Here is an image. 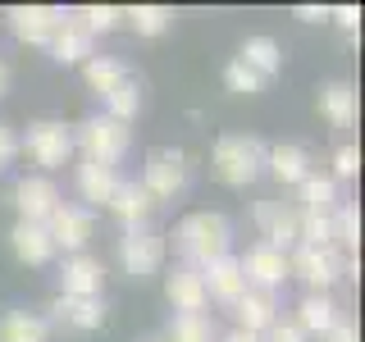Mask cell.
<instances>
[{"mask_svg":"<svg viewBox=\"0 0 365 342\" xmlns=\"http://www.w3.org/2000/svg\"><path fill=\"white\" fill-rule=\"evenodd\" d=\"M228 247H233V224L215 210H197L174 224V251L182 256V265L205 269L210 260L228 256Z\"/></svg>","mask_w":365,"mask_h":342,"instance_id":"6da1fadb","label":"cell"},{"mask_svg":"<svg viewBox=\"0 0 365 342\" xmlns=\"http://www.w3.org/2000/svg\"><path fill=\"white\" fill-rule=\"evenodd\" d=\"M265 151L269 146L260 142V137H247V133H228L215 142V174H220L228 187H247V182L260 178V169H265Z\"/></svg>","mask_w":365,"mask_h":342,"instance_id":"7a4b0ae2","label":"cell"},{"mask_svg":"<svg viewBox=\"0 0 365 342\" xmlns=\"http://www.w3.org/2000/svg\"><path fill=\"white\" fill-rule=\"evenodd\" d=\"M73 146L83 151V160H91V165H106V169H114L123 155H128L133 133H128V123L110 119V114H91L87 123H78Z\"/></svg>","mask_w":365,"mask_h":342,"instance_id":"3957f363","label":"cell"},{"mask_svg":"<svg viewBox=\"0 0 365 342\" xmlns=\"http://www.w3.org/2000/svg\"><path fill=\"white\" fill-rule=\"evenodd\" d=\"M19 151L46 174V169H60V165L73 160V133H68L64 123H55V119H37L19 137Z\"/></svg>","mask_w":365,"mask_h":342,"instance_id":"277c9868","label":"cell"},{"mask_svg":"<svg viewBox=\"0 0 365 342\" xmlns=\"http://www.w3.org/2000/svg\"><path fill=\"white\" fill-rule=\"evenodd\" d=\"M342 251L338 247H297L288 256L292 279H302L311 292H334V283L342 279Z\"/></svg>","mask_w":365,"mask_h":342,"instance_id":"5b68a950","label":"cell"},{"mask_svg":"<svg viewBox=\"0 0 365 342\" xmlns=\"http://www.w3.org/2000/svg\"><path fill=\"white\" fill-rule=\"evenodd\" d=\"M119 265H123V274H133V279L160 274V265H165V233H155L151 224L128 228V233L119 237Z\"/></svg>","mask_w":365,"mask_h":342,"instance_id":"8992f818","label":"cell"},{"mask_svg":"<svg viewBox=\"0 0 365 342\" xmlns=\"http://www.w3.org/2000/svg\"><path fill=\"white\" fill-rule=\"evenodd\" d=\"M137 182H142L155 201L178 197V192L187 187V155L174 151V146H160V151L146 155V169H142V178H137Z\"/></svg>","mask_w":365,"mask_h":342,"instance_id":"52a82bcc","label":"cell"},{"mask_svg":"<svg viewBox=\"0 0 365 342\" xmlns=\"http://www.w3.org/2000/svg\"><path fill=\"white\" fill-rule=\"evenodd\" d=\"M237 265H242L247 288H256V292H279L283 283L292 279V269H288V251H279V247H269V242L247 247V256L237 260Z\"/></svg>","mask_w":365,"mask_h":342,"instance_id":"ba28073f","label":"cell"},{"mask_svg":"<svg viewBox=\"0 0 365 342\" xmlns=\"http://www.w3.org/2000/svg\"><path fill=\"white\" fill-rule=\"evenodd\" d=\"M14 205H19V219L46 224L55 210H60V187H55L51 174H23L14 182Z\"/></svg>","mask_w":365,"mask_h":342,"instance_id":"9c48e42d","label":"cell"},{"mask_svg":"<svg viewBox=\"0 0 365 342\" xmlns=\"http://www.w3.org/2000/svg\"><path fill=\"white\" fill-rule=\"evenodd\" d=\"M46 237H51V247L55 251H68V256H78L87 242H91V210L87 205H64L60 201V210L46 219Z\"/></svg>","mask_w":365,"mask_h":342,"instance_id":"30bf717a","label":"cell"},{"mask_svg":"<svg viewBox=\"0 0 365 342\" xmlns=\"http://www.w3.org/2000/svg\"><path fill=\"white\" fill-rule=\"evenodd\" d=\"M297 224H302V210L292 201H256V228H260V242L288 251L297 247Z\"/></svg>","mask_w":365,"mask_h":342,"instance_id":"8fae6325","label":"cell"},{"mask_svg":"<svg viewBox=\"0 0 365 342\" xmlns=\"http://www.w3.org/2000/svg\"><path fill=\"white\" fill-rule=\"evenodd\" d=\"M60 19L64 14L51 9V5H14L9 9V32H14L19 41H28V46H51Z\"/></svg>","mask_w":365,"mask_h":342,"instance_id":"7c38bea8","label":"cell"},{"mask_svg":"<svg viewBox=\"0 0 365 342\" xmlns=\"http://www.w3.org/2000/svg\"><path fill=\"white\" fill-rule=\"evenodd\" d=\"M165 292H169V306H174L178 315H197V311H205V306H210L201 269H197V265H182V260H178L174 269H169Z\"/></svg>","mask_w":365,"mask_h":342,"instance_id":"4fadbf2b","label":"cell"},{"mask_svg":"<svg viewBox=\"0 0 365 342\" xmlns=\"http://www.w3.org/2000/svg\"><path fill=\"white\" fill-rule=\"evenodd\" d=\"M101 283H106V265H101L96 256H87V251H78V256H64L60 265V296H101Z\"/></svg>","mask_w":365,"mask_h":342,"instance_id":"5bb4252c","label":"cell"},{"mask_svg":"<svg viewBox=\"0 0 365 342\" xmlns=\"http://www.w3.org/2000/svg\"><path fill=\"white\" fill-rule=\"evenodd\" d=\"M46 324H60V328H73V333H91V328L106 324V306L101 296H60L51 306V319Z\"/></svg>","mask_w":365,"mask_h":342,"instance_id":"9a60e30c","label":"cell"},{"mask_svg":"<svg viewBox=\"0 0 365 342\" xmlns=\"http://www.w3.org/2000/svg\"><path fill=\"white\" fill-rule=\"evenodd\" d=\"M155 205H160V201H155V197H151V192H146V187H142L137 178H119V182H114L110 210L119 214V219L128 224V228H142V224H146V219L155 214Z\"/></svg>","mask_w":365,"mask_h":342,"instance_id":"2e32d148","label":"cell"},{"mask_svg":"<svg viewBox=\"0 0 365 342\" xmlns=\"http://www.w3.org/2000/svg\"><path fill=\"white\" fill-rule=\"evenodd\" d=\"M201 279H205V296H210V301H224V306H233L237 296L247 292V279H242V265H237V256L210 260V265L201 269Z\"/></svg>","mask_w":365,"mask_h":342,"instance_id":"e0dca14e","label":"cell"},{"mask_svg":"<svg viewBox=\"0 0 365 342\" xmlns=\"http://www.w3.org/2000/svg\"><path fill=\"white\" fill-rule=\"evenodd\" d=\"M51 55H55L60 64L91 60V55H96V37H91V32H87L73 14H64L60 28H55V37H51Z\"/></svg>","mask_w":365,"mask_h":342,"instance_id":"ac0fdd59","label":"cell"},{"mask_svg":"<svg viewBox=\"0 0 365 342\" xmlns=\"http://www.w3.org/2000/svg\"><path fill=\"white\" fill-rule=\"evenodd\" d=\"M233 315H237V328L242 333H265V328L279 319V301H274V292H256V288H247L242 296L233 301Z\"/></svg>","mask_w":365,"mask_h":342,"instance_id":"d6986e66","label":"cell"},{"mask_svg":"<svg viewBox=\"0 0 365 342\" xmlns=\"http://www.w3.org/2000/svg\"><path fill=\"white\" fill-rule=\"evenodd\" d=\"M338 319H342V306L334 301V292H306L302 306H297V319H292V324L302 328V333H319V338H324Z\"/></svg>","mask_w":365,"mask_h":342,"instance_id":"ffe728a7","label":"cell"},{"mask_svg":"<svg viewBox=\"0 0 365 342\" xmlns=\"http://www.w3.org/2000/svg\"><path fill=\"white\" fill-rule=\"evenodd\" d=\"M9 242H14V256L23 260V265H46V260L55 256L51 237H46V224H28V219H19V224H14V233H9Z\"/></svg>","mask_w":365,"mask_h":342,"instance_id":"44dd1931","label":"cell"},{"mask_svg":"<svg viewBox=\"0 0 365 342\" xmlns=\"http://www.w3.org/2000/svg\"><path fill=\"white\" fill-rule=\"evenodd\" d=\"M265 169L279 182H302L306 174H311V155H306V146L283 142V146H269L265 151Z\"/></svg>","mask_w":365,"mask_h":342,"instance_id":"7402d4cb","label":"cell"},{"mask_svg":"<svg viewBox=\"0 0 365 342\" xmlns=\"http://www.w3.org/2000/svg\"><path fill=\"white\" fill-rule=\"evenodd\" d=\"M319 114H324L334 128H351V123H356V87L351 83L319 87Z\"/></svg>","mask_w":365,"mask_h":342,"instance_id":"603a6c76","label":"cell"},{"mask_svg":"<svg viewBox=\"0 0 365 342\" xmlns=\"http://www.w3.org/2000/svg\"><path fill=\"white\" fill-rule=\"evenodd\" d=\"M297 210H306V214H329L338 205V182L329 178V174H306L302 182H297Z\"/></svg>","mask_w":365,"mask_h":342,"instance_id":"cb8c5ba5","label":"cell"},{"mask_svg":"<svg viewBox=\"0 0 365 342\" xmlns=\"http://www.w3.org/2000/svg\"><path fill=\"white\" fill-rule=\"evenodd\" d=\"M114 182H119V174H114V169H106V165H91V160H83V165H78V197L91 201V205H110Z\"/></svg>","mask_w":365,"mask_h":342,"instance_id":"d4e9b609","label":"cell"},{"mask_svg":"<svg viewBox=\"0 0 365 342\" xmlns=\"http://www.w3.org/2000/svg\"><path fill=\"white\" fill-rule=\"evenodd\" d=\"M51 338V324L46 315H28V311H9L0 319V342H46Z\"/></svg>","mask_w":365,"mask_h":342,"instance_id":"484cf974","label":"cell"},{"mask_svg":"<svg viewBox=\"0 0 365 342\" xmlns=\"http://www.w3.org/2000/svg\"><path fill=\"white\" fill-rule=\"evenodd\" d=\"M83 78L91 91H114L119 83H128V68H123V60H114V55H91V60H83Z\"/></svg>","mask_w":365,"mask_h":342,"instance_id":"4316f807","label":"cell"},{"mask_svg":"<svg viewBox=\"0 0 365 342\" xmlns=\"http://www.w3.org/2000/svg\"><path fill=\"white\" fill-rule=\"evenodd\" d=\"M247 68H256L260 78H269V73H279L283 68V46L274 41V37H247L242 46V55H237Z\"/></svg>","mask_w":365,"mask_h":342,"instance_id":"83f0119b","label":"cell"},{"mask_svg":"<svg viewBox=\"0 0 365 342\" xmlns=\"http://www.w3.org/2000/svg\"><path fill=\"white\" fill-rule=\"evenodd\" d=\"M165 342H220V328H215V319L205 315V311H197V315H174Z\"/></svg>","mask_w":365,"mask_h":342,"instance_id":"f1b7e54d","label":"cell"},{"mask_svg":"<svg viewBox=\"0 0 365 342\" xmlns=\"http://www.w3.org/2000/svg\"><path fill=\"white\" fill-rule=\"evenodd\" d=\"M329 219H334V247H347V256H356V237H361V214L356 205H334L329 210Z\"/></svg>","mask_w":365,"mask_h":342,"instance_id":"f546056e","label":"cell"},{"mask_svg":"<svg viewBox=\"0 0 365 342\" xmlns=\"http://www.w3.org/2000/svg\"><path fill=\"white\" fill-rule=\"evenodd\" d=\"M137 110H142V91H137L133 78H128V83H119L114 91H106V114H110V119L128 123V119H137Z\"/></svg>","mask_w":365,"mask_h":342,"instance_id":"4dcf8cb0","label":"cell"},{"mask_svg":"<svg viewBox=\"0 0 365 342\" xmlns=\"http://www.w3.org/2000/svg\"><path fill=\"white\" fill-rule=\"evenodd\" d=\"M123 19L137 28V37H160V32H169V23H174V14H169L165 5H137Z\"/></svg>","mask_w":365,"mask_h":342,"instance_id":"1f68e13d","label":"cell"},{"mask_svg":"<svg viewBox=\"0 0 365 342\" xmlns=\"http://www.w3.org/2000/svg\"><path fill=\"white\" fill-rule=\"evenodd\" d=\"M224 87L237 91V96H251V91L265 87V78H260L256 68H247L242 60H228V68H224Z\"/></svg>","mask_w":365,"mask_h":342,"instance_id":"d6a6232c","label":"cell"},{"mask_svg":"<svg viewBox=\"0 0 365 342\" xmlns=\"http://www.w3.org/2000/svg\"><path fill=\"white\" fill-rule=\"evenodd\" d=\"M83 28L96 37V32H110V28H119V19H123V9H114V5H87V9H78L73 14Z\"/></svg>","mask_w":365,"mask_h":342,"instance_id":"836d02e7","label":"cell"},{"mask_svg":"<svg viewBox=\"0 0 365 342\" xmlns=\"http://www.w3.org/2000/svg\"><path fill=\"white\" fill-rule=\"evenodd\" d=\"M356 169H361V151L351 142H342L334 151V174H329V178H334V182L338 178H356Z\"/></svg>","mask_w":365,"mask_h":342,"instance_id":"e575fe53","label":"cell"},{"mask_svg":"<svg viewBox=\"0 0 365 342\" xmlns=\"http://www.w3.org/2000/svg\"><path fill=\"white\" fill-rule=\"evenodd\" d=\"M260 342H306V333L292 324V319H274L265 333H260Z\"/></svg>","mask_w":365,"mask_h":342,"instance_id":"d590c367","label":"cell"},{"mask_svg":"<svg viewBox=\"0 0 365 342\" xmlns=\"http://www.w3.org/2000/svg\"><path fill=\"white\" fill-rule=\"evenodd\" d=\"M14 155H19V137H14L9 123H0V169L14 165Z\"/></svg>","mask_w":365,"mask_h":342,"instance_id":"8d00e7d4","label":"cell"},{"mask_svg":"<svg viewBox=\"0 0 365 342\" xmlns=\"http://www.w3.org/2000/svg\"><path fill=\"white\" fill-rule=\"evenodd\" d=\"M329 19H334L342 32H356V23H361V9H356V5H338V9H334Z\"/></svg>","mask_w":365,"mask_h":342,"instance_id":"74e56055","label":"cell"},{"mask_svg":"<svg viewBox=\"0 0 365 342\" xmlns=\"http://www.w3.org/2000/svg\"><path fill=\"white\" fill-rule=\"evenodd\" d=\"M324 342H356V324H351V319L342 315L338 324H334V328H329V333H324Z\"/></svg>","mask_w":365,"mask_h":342,"instance_id":"f35d334b","label":"cell"},{"mask_svg":"<svg viewBox=\"0 0 365 342\" xmlns=\"http://www.w3.org/2000/svg\"><path fill=\"white\" fill-rule=\"evenodd\" d=\"M297 19H306V23H324V19H329V9H324V5H302V9H297Z\"/></svg>","mask_w":365,"mask_h":342,"instance_id":"ab89813d","label":"cell"},{"mask_svg":"<svg viewBox=\"0 0 365 342\" xmlns=\"http://www.w3.org/2000/svg\"><path fill=\"white\" fill-rule=\"evenodd\" d=\"M220 342H260V338H256V333H242V328H233V333L220 338Z\"/></svg>","mask_w":365,"mask_h":342,"instance_id":"60d3db41","label":"cell"},{"mask_svg":"<svg viewBox=\"0 0 365 342\" xmlns=\"http://www.w3.org/2000/svg\"><path fill=\"white\" fill-rule=\"evenodd\" d=\"M5 91H9V64L0 60V96H5Z\"/></svg>","mask_w":365,"mask_h":342,"instance_id":"b9f144b4","label":"cell"},{"mask_svg":"<svg viewBox=\"0 0 365 342\" xmlns=\"http://www.w3.org/2000/svg\"><path fill=\"white\" fill-rule=\"evenodd\" d=\"M142 342H165V338H142Z\"/></svg>","mask_w":365,"mask_h":342,"instance_id":"7bdbcfd3","label":"cell"}]
</instances>
